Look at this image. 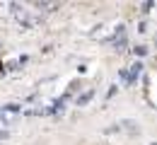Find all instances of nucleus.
I'll list each match as a JSON object with an SVG mask.
<instances>
[{
	"label": "nucleus",
	"instance_id": "obj_5",
	"mask_svg": "<svg viewBox=\"0 0 157 145\" xmlns=\"http://www.w3.org/2000/svg\"><path fill=\"white\" fill-rule=\"evenodd\" d=\"M0 68H2V65H0Z\"/></svg>",
	"mask_w": 157,
	"mask_h": 145
},
{
	"label": "nucleus",
	"instance_id": "obj_2",
	"mask_svg": "<svg viewBox=\"0 0 157 145\" xmlns=\"http://www.w3.org/2000/svg\"><path fill=\"white\" fill-rule=\"evenodd\" d=\"M136 56H147V46H136Z\"/></svg>",
	"mask_w": 157,
	"mask_h": 145
},
{
	"label": "nucleus",
	"instance_id": "obj_1",
	"mask_svg": "<svg viewBox=\"0 0 157 145\" xmlns=\"http://www.w3.org/2000/svg\"><path fill=\"white\" fill-rule=\"evenodd\" d=\"M92 97H94V92H92V90H90V92H85V94H82V97H78V104H80V106H85V104L90 102V99H92Z\"/></svg>",
	"mask_w": 157,
	"mask_h": 145
},
{
	"label": "nucleus",
	"instance_id": "obj_4",
	"mask_svg": "<svg viewBox=\"0 0 157 145\" xmlns=\"http://www.w3.org/2000/svg\"><path fill=\"white\" fill-rule=\"evenodd\" d=\"M0 111H2V109H0Z\"/></svg>",
	"mask_w": 157,
	"mask_h": 145
},
{
	"label": "nucleus",
	"instance_id": "obj_3",
	"mask_svg": "<svg viewBox=\"0 0 157 145\" xmlns=\"http://www.w3.org/2000/svg\"><path fill=\"white\" fill-rule=\"evenodd\" d=\"M7 135H10V133H7L5 128H2V131H0V138H7Z\"/></svg>",
	"mask_w": 157,
	"mask_h": 145
}]
</instances>
